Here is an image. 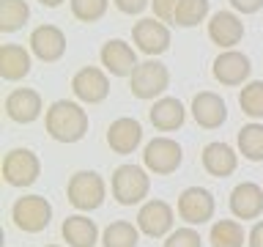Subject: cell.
I'll return each mask as SVG.
<instances>
[{
    "instance_id": "1",
    "label": "cell",
    "mask_w": 263,
    "mask_h": 247,
    "mask_svg": "<svg viewBox=\"0 0 263 247\" xmlns=\"http://www.w3.org/2000/svg\"><path fill=\"white\" fill-rule=\"evenodd\" d=\"M44 129L58 143H77V140H82L88 135V113L77 102L58 99V102H52L47 107Z\"/></svg>"
},
{
    "instance_id": "2",
    "label": "cell",
    "mask_w": 263,
    "mask_h": 247,
    "mask_svg": "<svg viewBox=\"0 0 263 247\" xmlns=\"http://www.w3.org/2000/svg\"><path fill=\"white\" fill-rule=\"evenodd\" d=\"M104 195H107L104 179L99 176L96 170H77L69 179V184H66V198H69V203L80 211L99 209V206L104 203Z\"/></svg>"
},
{
    "instance_id": "3",
    "label": "cell",
    "mask_w": 263,
    "mask_h": 247,
    "mask_svg": "<svg viewBox=\"0 0 263 247\" xmlns=\"http://www.w3.org/2000/svg\"><path fill=\"white\" fill-rule=\"evenodd\" d=\"M151 179L140 165H121L112 170V198L121 206H135L148 195Z\"/></svg>"
},
{
    "instance_id": "4",
    "label": "cell",
    "mask_w": 263,
    "mask_h": 247,
    "mask_svg": "<svg viewBox=\"0 0 263 247\" xmlns=\"http://www.w3.org/2000/svg\"><path fill=\"white\" fill-rule=\"evenodd\" d=\"M167 85H170V72H167V66L159 63V61H154V58H151V61L137 63V69L132 72V77H129L132 96H135V99H143V102L162 96L164 91H167Z\"/></svg>"
},
{
    "instance_id": "5",
    "label": "cell",
    "mask_w": 263,
    "mask_h": 247,
    "mask_svg": "<svg viewBox=\"0 0 263 247\" xmlns=\"http://www.w3.org/2000/svg\"><path fill=\"white\" fill-rule=\"evenodd\" d=\"M11 220L25 234H41L49 225V220H52V206H49L44 195L16 198V203L11 206Z\"/></svg>"
},
{
    "instance_id": "6",
    "label": "cell",
    "mask_w": 263,
    "mask_h": 247,
    "mask_svg": "<svg viewBox=\"0 0 263 247\" xmlns=\"http://www.w3.org/2000/svg\"><path fill=\"white\" fill-rule=\"evenodd\" d=\"M181 162H184V151L173 137H154L145 143L143 151L145 170L156 173V176H170L181 168Z\"/></svg>"
},
{
    "instance_id": "7",
    "label": "cell",
    "mask_w": 263,
    "mask_h": 247,
    "mask_svg": "<svg viewBox=\"0 0 263 247\" xmlns=\"http://www.w3.org/2000/svg\"><path fill=\"white\" fill-rule=\"evenodd\" d=\"M41 176V162L30 148H11L3 156V181L8 187H30Z\"/></svg>"
},
{
    "instance_id": "8",
    "label": "cell",
    "mask_w": 263,
    "mask_h": 247,
    "mask_svg": "<svg viewBox=\"0 0 263 247\" xmlns=\"http://www.w3.org/2000/svg\"><path fill=\"white\" fill-rule=\"evenodd\" d=\"M132 41H135V47L140 52H145L151 58L162 55L170 49V28L162 20H156V16H145V20L135 22V28H132Z\"/></svg>"
},
{
    "instance_id": "9",
    "label": "cell",
    "mask_w": 263,
    "mask_h": 247,
    "mask_svg": "<svg viewBox=\"0 0 263 247\" xmlns=\"http://www.w3.org/2000/svg\"><path fill=\"white\" fill-rule=\"evenodd\" d=\"M71 94L85 104H99L110 94V77L99 66H82L71 77Z\"/></svg>"
},
{
    "instance_id": "10",
    "label": "cell",
    "mask_w": 263,
    "mask_h": 247,
    "mask_svg": "<svg viewBox=\"0 0 263 247\" xmlns=\"http://www.w3.org/2000/svg\"><path fill=\"white\" fill-rule=\"evenodd\" d=\"M214 195L203 187H186L184 192L178 195V217L189 222V225H203L214 217Z\"/></svg>"
},
{
    "instance_id": "11",
    "label": "cell",
    "mask_w": 263,
    "mask_h": 247,
    "mask_svg": "<svg viewBox=\"0 0 263 247\" xmlns=\"http://www.w3.org/2000/svg\"><path fill=\"white\" fill-rule=\"evenodd\" d=\"M211 72H214V80H217L219 85L236 88L250 77L252 63H250V58L244 52H238V49H222V52L214 58Z\"/></svg>"
},
{
    "instance_id": "12",
    "label": "cell",
    "mask_w": 263,
    "mask_h": 247,
    "mask_svg": "<svg viewBox=\"0 0 263 247\" xmlns=\"http://www.w3.org/2000/svg\"><path fill=\"white\" fill-rule=\"evenodd\" d=\"M30 52L44 63H55L61 61L66 52V33L58 25H39L30 33Z\"/></svg>"
},
{
    "instance_id": "13",
    "label": "cell",
    "mask_w": 263,
    "mask_h": 247,
    "mask_svg": "<svg viewBox=\"0 0 263 247\" xmlns=\"http://www.w3.org/2000/svg\"><path fill=\"white\" fill-rule=\"evenodd\" d=\"M192 118L197 121V127L203 129H219L228 121V104L225 99L214 91H200L192 96Z\"/></svg>"
},
{
    "instance_id": "14",
    "label": "cell",
    "mask_w": 263,
    "mask_h": 247,
    "mask_svg": "<svg viewBox=\"0 0 263 247\" xmlns=\"http://www.w3.org/2000/svg\"><path fill=\"white\" fill-rule=\"evenodd\" d=\"M143 143V127H140V121L129 118V115H123V118H115L110 127H107V146H110L112 154H135V148Z\"/></svg>"
},
{
    "instance_id": "15",
    "label": "cell",
    "mask_w": 263,
    "mask_h": 247,
    "mask_svg": "<svg viewBox=\"0 0 263 247\" xmlns=\"http://www.w3.org/2000/svg\"><path fill=\"white\" fill-rule=\"evenodd\" d=\"M99 58H102V66L112 74V77H132V72L137 69L135 47L126 44L123 39H110L102 47Z\"/></svg>"
},
{
    "instance_id": "16",
    "label": "cell",
    "mask_w": 263,
    "mask_h": 247,
    "mask_svg": "<svg viewBox=\"0 0 263 247\" xmlns=\"http://www.w3.org/2000/svg\"><path fill=\"white\" fill-rule=\"evenodd\" d=\"M6 115L14 123H33L44 110L41 104V94L33 88H16L6 96Z\"/></svg>"
},
{
    "instance_id": "17",
    "label": "cell",
    "mask_w": 263,
    "mask_h": 247,
    "mask_svg": "<svg viewBox=\"0 0 263 247\" xmlns=\"http://www.w3.org/2000/svg\"><path fill=\"white\" fill-rule=\"evenodd\" d=\"M137 228L143 231L145 236L151 239H159V236H167L170 228H173V209L170 203L164 201H148L140 206L137 211Z\"/></svg>"
},
{
    "instance_id": "18",
    "label": "cell",
    "mask_w": 263,
    "mask_h": 247,
    "mask_svg": "<svg viewBox=\"0 0 263 247\" xmlns=\"http://www.w3.org/2000/svg\"><path fill=\"white\" fill-rule=\"evenodd\" d=\"M230 211L236 220H258L263 214V187L255 181H241L230 192Z\"/></svg>"
},
{
    "instance_id": "19",
    "label": "cell",
    "mask_w": 263,
    "mask_h": 247,
    "mask_svg": "<svg viewBox=\"0 0 263 247\" xmlns=\"http://www.w3.org/2000/svg\"><path fill=\"white\" fill-rule=\"evenodd\" d=\"M209 39L222 49H233L244 39V22L233 11H217L209 22Z\"/></svg>"
},
{
    "instance_id": "20",
    "label": "cell",
    "mask_w": 263,
    "mask_h": 247,
    "mask_svg": "<svg viewBox=\"0 0 263 247\" xmlns=\"http://www.w3.org/2000/svg\"><path fill=\"white\" fill-rule=\"evenodd\" d=\"M148 118H151V123L159 132H176V129L184 127V121H186V107L181 104V99H176V96H162L151 104Z\"/></svg>"
},
{
    "instance_id": "21",
    "label": "cell",
    "mask_w": 263,
    "mask_h": 247,
    "mask_svg": "<svg viewBox=\"0 0 263 247\" xmlns=\"http://www.w3.org/2000/svg\"><path fill=\"white\" fill-rule=\"evenodd\" d=\"M200 162H203V170L209 173V176H214V179H225V176H230V173L236 170L238 156H236V151H233V148H230L228 143H219V140H214V143H209V146L203 148Z\"/></svg>"
},
{
    "instance_id": "22",
    "label": "cell",
    "mask_w": 263,
    "mask_h": 247,
    "mask_svg": "<svg viewBox=\"0 0 263 247\" xmlns=\"http://www.w3.org/2000/svg\"><path fill=\"white\" fill-rule=\"evenodd\" d=\"M61 236L69 247H96L99 228L90 217H85V214H71V217L63 220Z\"/></svg>"
},
{
    "instance_id": "23",
    "label": "cell",
    "mask_w": 263,
    "mask_h": 247,
    "mask_svg": "<svg viewBox=\"0 0 263 247\" xmlns=\"http://www.w3.org/2000/svg\"><path fill=\"white\" fill-rule=\"evenodd\" d=\"M30 74V52L22 44L0 47V77L6 82H20Z\"/></svg>"
},
{
    "instance_id": "24",
    "label": "cell",
    "mask_w": 263,
    "mask_h": 247,
    "mask_svg": "<svg viewBox=\"0 0 263 247\" xmlns=\"http://www.w3.org/2000/svg\"><path fill=\"white\" fill-rule=\"evenodd\" d=\"M140 234H143V231L137 225H132L129 220H115L104 228L102 242H104V247H137Z\"/></svg>"
},
{
    "instance_id": "25",
    "label": "cell",
    "mask_w": 263,
    "mask_h": 247,
    "mask_svg": "<svg viewBox=\"0 0 263 247\" xmlns=\"http://www.w3.org/2000/svg\"><path fill=\"white\" fill-rule=\"evenodd\" d=\"M238 151L250 162H263V123H247L238 129Z\"/></svg>"
},
{
    "instance_id": "26",
    "label": "cell",
    "mask_w": 263,
    "mask_h": 247,
    "mask_svg": "<svg viewBox=\"0 0 263 247\" xmlns=\"http://www.w3.org/2000/svg\"><path fill=\"white\" fill-rule=\"evenodd\" d=\"M30 20V6L25 0H0V30L16 33Z\"/></svg>"
},
{
    "instance_id": "27",
    "label": "cell",
    "mask_w": 263,
    "mask_h": 247,
    "mask_svg": "<svg viewBox=\"0 0 263 247\" xmlns=\"http://www.w3.org/2000/svg\"><path fill=\"white\" fill-rule=\"evenodd\" d=\"M211 247H244V228L236 220H217L209 234Z\"/></svg>"
},
{
    "instance_id": "28",
    "label": "cell",
    "mask_w": 263,
    "mask_h": 247,
    "mask_svg": "<svg viewBox=\"0 0 263 247\" xmlns=\"http://www.w3.org/2000/svg\"><path fill=\"white\" fill-rule=\"evenodd\" d=\"M209 0H181L178 8H176V22L178 28H195L200 25L205 16H209Z\"/></svg>"
},
{
    "instance_id": "29",
    "label": "cell",
    "mask_w": 263,
    "mask_h": 247,
    "mask_svg": "<svg viewBox=\"0 0 263 247\" xmlns=\"http://www.w3.org/2000/svg\"><path fill=\"white\" fill-rule=\"evenodd\" d=\"M238 104H241L244 115H250V118H263V80H252L247 82L241 88V94H238Z\"/></svg>"
},
{
    "instance_id": "30",
    "label": "cell",
    "mask_w": 263,
    "mask_h": 247,
    "mask_svg": "<svg viewBox=\"0 0 263 247\" xmlns=\"http://www.w3.org/2000/svg\"><path fill=\"white\" fill-rule=\"evenodd\" d=\"M71 3V14L74 20L80 22H99L102 16L107 14V6H110V0H69Z\"/></svg>"
},
{
    "instance_id": "31",
    "label": "cell",
    "mask_w": 263,
    "mask_h": 247,
    "mask_svg": "<svg viewBox=\"0 0 263 247\" xmlns=\"http://www.w3.org/2000/svg\"><path fill=\"white\" fill-rule=\"evenodd\" d=\"M164 247H203V239L195 228H178V231H170L167 234Z\"/></svg>"
},
{
    "instance_id": "32",
    "label": "cell",
    "mask_w": 263,
    "mask_h": 247,
    "mask_svg": "<svg viewBox=\"0 0 263 247\" xmlns=\"http://www.w3.org/2000/svg\"><path fill=\"white\" fill-rule=\"evenodd\" d=\"M181 0H151V8H154V16L162 22H173L176 20V8H178Z\"/></svg>"
},
{
    "instance_id": "33",
    "label": "cell",
    "mask_w": 263,
    "mask_h": 247,
    "mask_svg": "<svg viewBox=\"0 0 263 247\" xmlns=\"http://www.w3.org/2000/svg\"><path fill=\"white\" fill-rule=\"evenodd\" d=\"M112 3H115V8H118L121 14L135 16V14H143L145 6H151V0H112Z\"/></svg>"
},
{
    "instance_id": "34",
    "label": "cell",
    "mask_w": 263,
    "mask_h": 247,
    "mask_svg": "<svg viewBox=\"0 0 263 247\" xmlns=\"http://www.w3.org/2000/svg\"><path fill=\"white\" fill-rule=\"evenodd\" d=\"M230 6H233L238 14H258L263 8V0H230Z\"/></svg>"
},
{
    "instance_id": "35",
    "label": "cell",
    "mask_w": 263,
    "mask_h": 247,
    "mask_svg": "<svg viewBox=\"0 0 263 247\" xmlns=\"http://www.w3.org/2000/svg\"><path fill=\"white\" fill-rule=\"evenodd\" d=\"M247 244H250V247H263V220L255 222L252 231L247 234Z\"/></svg>"
},
{
    "instance_id": "36",
    "label": "cell",
    "mask_w": 263,
    "mask_h": 247,
    "mask_svg": "<svg viewBox=\"0 0 263 247\" xmlns=\"http://www.w3.org/2000/svg\"><path fill=\"white\" fill-rule=\"evenodd\" d=\"M39 3H41V6H47V8H58V6L63 3V0H39Z\"/></svg>"
},
{
    "instance_id": "37",
    "label": "cell",
    "mask_w": 263,
    "mask_h": 247,
    "mask_svg": "<svg viewBox=\"0 0 263 247\" xmlns=\"http://www.w3.org/2000/svg\"><path fill=\"white\" fill-rule=\"evenodd\" d=\"M47 247H61V244H47Z\"/></svg>"
}]
</instances>
